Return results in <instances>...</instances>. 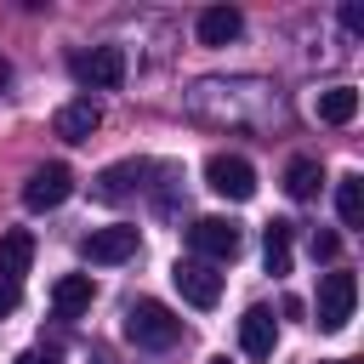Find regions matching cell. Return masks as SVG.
<instances>
[{
    "mask_svg": "<svg viewBox=\"0 0 364 364\" xmlns=\"http://www.w3.org/2000/svg\"><path fill=\"white\" fill-rule=\"evenodd\" d=\"M205 188L239 205V199L256 193V171H250V159H239V154H210V159H205Z\"/></svg>",
    "mask_w": 364,
    "mask_h": 364,
    "instance_id": "obj_5",
    "label": "cell"
},
{
    "mask_svg": "<svg viewBox=\"0 0 364 364\" xmlns=\"http://www.w3.org/2000/svg\"><path fill=\"white\" fill-rule=\"evenodd\" d=\"M85 262H125V256H136V228H97V233H85Z\"/></svg>",
    "mask_w": 364,
    "mask_h": 364,
    "instance_id": "obj_10",
    "label": "cell"
},
{
    "mask_svg": "<svg viewBox=\"0 0 364 364\" xmlns=\"http://www.w3.org/2000/svg\"><path fill=\"white\" fill-rule=\"evenodd\" d=\"M17 301H23V290H17V284H6V279H0V313H11V307H17Z\"/></svg>",
    "mask_w": 364,
    "mask_h": 364,
    "instance_id": "obj_21",
    "label": "cell"
},
{
    "mask_svg": "<svg viewBox=\"0 0 364 364\" xmlns=\"http://www.w3.org/2000/svg\"><path fill=\"white\" fill-rule=\"evenodd\" d=\"M313 114H318L324 125H347V119L358 114V91H353V85H330V91L313 97Z\"/></svg>",
    "mask_w": 364,
    "mask_h": 364,
    "instance_id": "obj_15",
    "label": "cell"
},
{
    "mask_svg": "<svg viewBox=\"0 0 364 364\" xmlns=\"http://www.w3.org/2000/svg\"><path fill=\"white\" fill-rule=\"evenodd\" d=\"M353 307H358V279L341 273V267L324 273V279H318V301H313V324H318V330H347Z\"/></svg>",
    "mask_w": 364,
    "mask_h": 364,
    "instance_id": "obj_2",
    "label": "cell"
},
{
    "mask_svg": "<svg viewBox=\"0 0 364 364\" xmlns=\"http://www.w3.org/2000/svg\"><path fill=\"white\" fill-rule=\"evenodd\" d=\"M91 364H108V358H91Z\"/></svg>",
    "mask_w": 364,
    "mask_h": 364,
    "instance_id": "obj_25",
    "label": "cell"
},
{
    "mask_svg": "<svg viewBox=\"0 0 364 364\" xmlns=\"http://www.w3.org/2000/svg\"><path fill=\"white\" fill-rule=\"evenodd\" d=\"M102 125V108H97V97H74V102H63L57 108V136L63 142H91V131Z\"/></svg>",
    "mask_w": 364,
    "mask_h": 364,
    "instance_id": "obj_9",
    "label": "cell"
},
{
    "mask_svg": "<svg viewBox=\"0 0 364 364\" xmlns=\"http://www.w3.org/2000/svg\"><path fill=\"white\" fill-rule=\"evenodd\" d=\"M318 188H324V165H318V159L301 154V159L284 165V193H290V199H313Z\"/></svg>",
    "mask_w": 364,
    "mask_h": 364,
    "instance_id": "obj_16",
    "label": "cell"
},
{
    "mask_svg": "<svg viewBox=\"0 0 364 364\" xmlns=\"http://www.w3.org/2000/svg\"><path fill=\"white\" fill-rule=\"evenodd\" d=\"M68 193H74V171H68V165H40V171L23 182V205H28V210H57Z\"/></svg>",
    "mask_w": 364,
    "mask_h": 364,
    "instance_id": "obj_7",
    "label": "cell"
},
{
    "mask_svg": "<svg viewBox=\"0 0 364 364\" xmlns=\"http://www.w3.org/2000/svg\"><path fill=\"white\" fill-rule=\"evenodd\" d=\"M188 245H193L199 262H233L245 239H239V222H228V216H199V222L188 228Z\"/></svg>",
    "mask_w": 364,
    "mask_h": 364,
    "instance_id": "obj_3",
    "label": "cell"
},
{
    "mask_svg": "<svg viewBox=\"0 0 364 364\" xmlns=\"http://www.w3.org/2000/svg\"><path fill=\"white\" fill-rule=\"evenodd\" d=\"M28 262H34V233H23V228L0 233V279H6V284H23Z\"/></svg>",
    "mask_w": 364,
    "mask_h": 364,
    "instance_id": "obj_11",
    "label": "cell"
},
{
    "mask_svg": "<svg viewBox=\"0 0 364 364\" xmlns=\"http://www.w3.org/2000/svg\"><path fill=\"white\" fill-rule=\"evenodd\" d=\"M68 68H74V80H80L85 91H114V85L125 80V51H119V46H91V51H80Z\"/></svg>",
    "mask_w": 364,
    "mask_h": 364,
    "instance_id": "obj_4",
    "label": "cell"
},
{
    "mask_svg": "<svg viewBox=\"0 0 364 364\" xmlns=\"http://www.w3.org/2000/svg\"><path fill=\"white\" fill-rule=\"evenodd\" d=\"M6 80H11V63H6V57H0V85H6Z\"/></svg>",
    "mask_w": 364,
    "mask_h": 364,
    "instance_id": "obj_23",
    "label": "cell"
},
{
    "mask_svg": "<svg viewBox=\"0 0 364 364\" xmlns=\"http://www.w3.org/2000/svg\"><path fill=\"white\" fill-rule=\"evenodd\" d=\"M239 28H245V17H239L233 6H210V11H199V46H233Z\"/></svg>",
    "mask_w": 364,
    "mask_h": 364,
    "instance_id": "obj_12",
    "label": "cell"
},
{
    "mask_svg": "<svg viewBox=\"0 0 364 364\" xmlns=\"http://www.w3.org/2000/svg\"><path fill=\"white\" fill-rule=\"evenodd\" d=\"M239 347H245V358H273V347H279V318H273L267 307H245V318H239Z\"/></svg>",
    "mask_w": 364,
    "mask_h": 364,
    "instance_id": "obj_8",
    "label": "cell"
},
{
    "mask_svg": "<svg viewBox=\"0 0 364 364\" xmlns=\"http://www.w3.org/2000/svg\"><path fill=\"white\" fill-rule=\"evenodd\" d=\"M17 364H63L51 347H28V353H17Z\"/></svg>",
    "mask_w": 364,
    "mask_h": 364,
    "instance_id": "obj_20",
    "label": "cell"
},
{
    "mask_svg": "<svg viewBox=\"0 0 364 364\" xmlns=\"http://www.w3.org/2000/svg\"><path fill=\"white\" fill-rule=\"evenodd\" d=\"M336 216H341V228H358L364 222V182L358 176H341L336 182Z\"/></svg>",
    "mask_w": 364,
    "mask_h": 364,
    "instance_id": "obj_18",
    "label": "cell"
},
{
    "mask_svg": "<svg viewBox=\"0 0 364 364\" xmlns=\"http://www.w3.org/2000/svg\"><path fill=\"white\" fill-rule=\"evenodd\" d=\"M125 336L136 341V347H148V353H159V347H176L182 341V318L165 307V301H131L125 307Z\"/></svg>",
    "mask_w": 364,
    "mask_h": 364,
    "instance_id": "obj_1",
    "label": "cell"
},
{
    "mask_svg": "<svg viewBox=\"0 0 364 364\" xmlns=\"http://www.w3.org/2000/svg\"><path fill=\"white\" fill-rule=\"evenodd\" d=\"M290 233H296V222H267V233H262V262L273 279L290 273Z\"/></svg>",
    "mask_w": 364,
    "mask_h": 364,
    "instance_id": "obj_17",
    "label": "cell"
},
{
    "mask_svg": "<svg viewBox=\"0 0 364 364\" xmlns=\"http://www.w3.org/2000/svg\"><path fill=\"white\" fill-rule=\"evenodd\" d=\"M142 176H148V165H142V159H119V165H108V171L97 176V199L119 205V199H125V193H131Z\"/></svg>",
    "mask_w": 364,
    "mask_h": 364,
    "instance_id": "obj_13",
    "label": "cell"
},
{
    "mask_svg": "<svg viewBox=\"0 0 364 364\" xmlns=\"http://www.w3.org/2000/svg\"><path fill=\"white\" fill-rule=\"evenodd\" d=\"M210 364H228V358H210Z\"/></svg>",
    "mask_w": 364,
    "mask_h": 364,
    "instance_id": "obj_26",
    "label": "cell"
},
{
    "mask_svg": "<svg viewBox=\"0 0 364 364\" xmlns=\"http://www.w3.org/2000/svg\"><path fill=\"white\" fill-rule=\"evenodd\" d=\"M171 284L182 290L188 307H216V301H222V273H216L210 262H199V256L176 262V267H171Z\"/></svg>",
    "mask_w": 364,
    "mask_h": 364,
    "instance_id": "obj_6",
    "label": "cell"
},
{
    "mask_svg": "<svg viewBox=\"0 0 364 364\" xmlns=\"http://www.w3.org/2000/svg\"><path fill=\"white\" fill-rule=\"evenodd\" d=\"M330 364H353V358H330Z\"/></svg>",
    "mask_w": 364,
    "mask_h": 364,
    "instance_id": "obj_24",
    "label": "cell"
},
{
    "mask_svg": "<svg viewBox=\"0 0 364 364\" xmlns=\"http://www.w3.org/2000/svg\"><path fill=\"white\" fill-rule=\"evenodd\" d=\"M51 307H57V318L85 313V307H91V273H68V279H57V284H51Z\"/></svg>",
    "mask_w": 364,
    "mask_h": 364,
    "instance_id": "obj_14",
    "label": "cell"
},
{
    "mask_svg": "<svg viewBox=\"0 0 364 364\" xmlns=\"http://www.w3.org/2000/svg\"><path fill=\"white\" fill-rule=\"evenodd\" d=\"M341 23H347L353 34H364V11H358V6H341Z\"/></svg>",
    "mask_w": 364,
    "mask_h": 364,
    "instance_id": "obj_22",
    "label": "cell"
},
{
    "mask_svg": "<svg viewBox=\"0 0 364 364\" xmlns=\"http://www.w3.org/2000/svg\"><path fill=\"white\" fill-rule=\"evenodd\" d=\"M313 256L318 262H336L341 256V233H313Z\"/></svg>",
    "mask_w": 364,
    "mask_h": 364,
    "instance_id": "obj_19",
    "label": "cell"
}]
</instances>
